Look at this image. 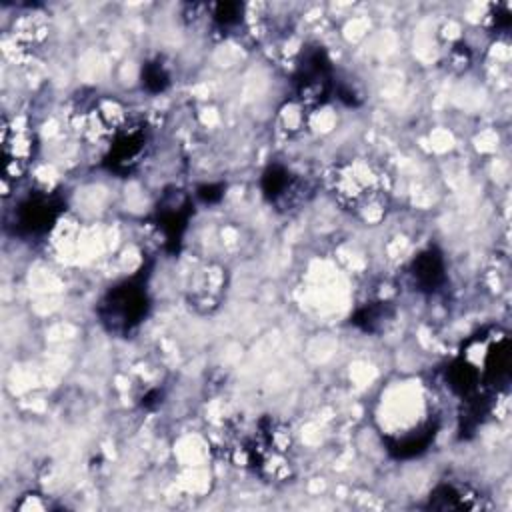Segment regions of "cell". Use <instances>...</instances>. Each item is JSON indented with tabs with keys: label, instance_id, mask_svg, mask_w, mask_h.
<instances>
[{
	"label": "cell",
	"instance_id": "obj_17",
	"mask_svg": "<svg viewBox=\"0 0 512 512\" xmlns=\"http://www.w3.org/2000/svg\"><path fill=\"white\" fill-rule=\"evenodd\" d=\"M142 88L150 94H160L170 86V70L168 66L162 62V58H154L148 60L142 66Z\"/></svg>",
	"mask_w": 512,
	"mask_h": 512
},
{
	"label": "cell",
	"instance_id": "obj_21",
	"mask_svg": "<svg viewBox=\"0 0 512 512\" xmlns=\"http://www.w3.org/2000/svg\"><path fill=\"white\" fill-rule=\"evenodd\" d=\"M224 196V184H202L196 188V198L204 204H216Z\"/></svg>",
	"mask_w": 512,
	"mask_h": 512
},
{
	"label": "cell",
	"instance_id": "obj_19",
	"mask_svg": "<svg viewBox=\"0 0 512 512\" xmlns=\"http://www.w3.org/2000/svg\"><path fill=\"white\" fill-rule=\"evenodd\" d=\"M306 116H308V112H304L294 100H290V102L280 110L282 126H284V130H288V132L300 130V126L306 122Z\"/></svg>",
	"mask_w": 512,
	"mask_h": 512
},
{
	"label": "cell",
	"instance_id": "obj_16",
	"mask_svg": "<svg viewBox=\"0 0 512 512\" xmlns=\"http://www.w3.org/2000/svg\"><path fill=\"white\" fill-rule=\"evenodd\" d=\"M204 10L208 14L210 28L224 36L236 32L246 16V6L240 2H214L204 6Z\"/></svg>",
	"mask_w": 512,
	"mask_h": 512
},
{
	"label": "cell",
	"instance_id": "obj_7",
	"mask_svg": "<svg viewBox=\"0 0 512 512\" xmlns=\"http://www.w3.org/2000/svg\"><path fill=\"white\" fill-rule=\"evenodd\" d=\"M126 122L124 108L106 98H92L72 114V128L88 142H110Z\"/></svg>",
	"mask_w": 512,
	"mask_h": 512
},
{
	"label": "cell",
	"instance_id": "obj_4",
	"mask_svg": "<svg viewBox=\"0 0 512 512\" xmlns=\"http://www.w3.org/2000/svg\"><path fill=\"white\" fill-rule=\"evenodd\" d=\"M64 208L66 202L58 192L34 190L26 194L12 210V232L20 238L46 236L60 220Z\"/></svg>",
	"mask_w": 512,
	"mask_h": 512
},
{
	"label": "cell",
	"instance_id": "obj_18",
	"mask_svg": "<svg viewBox=\"0 0 512 512\" xmlns=\"http://www.w3.org/2000/svg\"><path fill=\"white\" fill-rule=\"evenodd\" d=\"M512 24V14L508 4H492L486 14V28L490 34H508Z\"/></svg>",
	"mask_w": 512,
	"mask_h": 512
},
{
	"label": "cell",
	"instance_id": "obj_20",
	"mask_svg": "<svg viewBox=\"0 0 512 512\" xmlns=\"http://www.w3.org/2000/svg\"><path fill=\"white\" fill-rule=\"evenodd\" d=\"M448 62L454 70H466L472 62V52L470 48L464 44V42H458L450 48V56H448Z\"/></svg>",
	"mask_w": 512,
	"mask_h": 512
},
{
	"label": "cell",
	"instance_id": "obj_8",
	"mask_svg": "<svg viewBox=\"0 0 512 512\" xmlns=\"http://www.w3.org/2000/svg\"><path fill=\"white\" fill-rule=\"evenodd\" d=\"M192 212H194V206L188 192L176 186H170L162 192L154 208L152 222L162 234V242L168 252H178Z\"/></svg>",
	"mask_w": 512,
	"mask_h": 512
},
{
	"label": "cell",
	"instance_id": "obj_1",
	"mask_svg": "<svg viewBox=\"0 0 512 512\" xmlns=\"http://www.w3.org/2000/svg\"><path fill=\"white\" fill-rule=\"evenodd\" d=\"M328 188L334 200L364 222H376L388 206V176L370 160L354 158L332 166Z\"/></svg>",
	"mask_w": 512,
	"mask_h": 512
},
{
	"label": "cell",
	"instance_id": "obj_12",
	"mask_svg": "<svg viewBox=\"0 0 512 512\" xmlns=\"http://www.w3.org/2000/svg\"><path fill=\"white\" fill-rule=\"evenodd\" d=\"M438 430H440L438 418H428L420 426L408 430L406 434L386 436L384 438L386 452L396 460H412L424 454L432 446Z\"/></svg>",
	"mask_w": 512,
	"mask_h": 512
},
{
	"label": "cell",
	"instance_id": "obj_5",
	"mask_svg": "<svg viewBox=\"0 0 512 512\" xmlns=\"http://www.w3.org/2000/svg\"><path fill=\"white\" fill-rule=\"evenodd\" d=\"M150 150V128L142 120H128L108 142L104 168L116 176L132 174Z\"/></svg>",
	"mask_w": 512,
	"mask_h": 512
},
{
	"label": "cell",
	"instance_id": "obj_2",
	"mask_svg": "<svg viewBox=\"0 0 512 512\" xmlns=\"http://www.w3.org/2000/svg\"><path fill=\"white\" fill-rule=\"evenodd\" d=\"M148 268L142 266L130 278L114 284L96 304V316L102 328L114 336H130L148 316Z\"/></svg>",
	"mask_w": 512,
	"mask_h": 512
},
{
	"label": "cell",
	"instance_id": "obj_13",
	"mask_svg": "<svg viewBox=\"0 0 512 512\" xmlns=\"http://www.w3.org/2000/svg\"><path fill=\"white\" fill-rule=\"evenodd\" d=\"M428 510L452 512V510H476L480 508V496L468 484L460 482H440L436 484L426 502Z\"/></svg>",
	"mask_w": 512,
	"mask_h": 512
},
{
	"label": "cell",
	"instance_id": "obj_6",
	"mask_svg": "<svg viewBox=\"0 0 512 512\" xmlns=\"http://www.w3.org/2000/svg\"><path fill=\"white\" fill-rule=\"evenodd\" d=\"M2 160H4V182L22 178L38 150V138L34 128L24 116L2 120Z\"/></svg>",
	"mask_w": 512,
	"mask_h": 512
},
{
	"label": "cell",
	"instance_id": "obj_23",
	"mask_svg": "<svg viewBox=\"0 0 512 512\" xmlns=\"http://www.w3.org/2000/svg\"><path fill=\"white\" fill-rule=\"evenodd\" d=\"M162 398H164L162 390H160V388H152V390H148V392L142 396L140 406H142V408H146V410H154L156 406H160V404H162Z\"/></svg>",
	"mask_w": 512,
	"mask_h": 512
},
{
	"label": "cell",
	"instance_id": "obj_3",
	"mask_svg": "<svg viewBox=\"0 0 512 512\" xmlns=\"http://www.w3.org/2000/svg\"><path fill=\"white\" fill-rule=\"evenodd\" d=\"M334 84L336 74L326 50L318 44L306 46L292 74V100L310 114L330 100Z\"/></svg>",
	"mask_w": 512,
	"mask_h": 512
},
{
	"label": "cell",
	"instance_id": "obj_11",
	"mask_svg": "<svg viewBox=\"0 0 512 512\" xmlns=\"http://www.w3.org/2000/svg\"><path fill=\"white\" fill-rule=\"evenodd\" d=\"M408 278L414 286V290L422 294H434L446 284V260L444 254L436 248L430 246L422 252H418L410 266H408Z\"/></svg>",
	"mask_w": 512,
	"mask_h": 512
},
{
	"label": "cell",
	"instance_id": "obj_22",
	"mask_svg": "<svg viewBox=\"0 0 512 512\" xmlns=\"http://www.w3.org/2000/svg\"><path fill=\"white\" fill-rule=\"evenodd\" d=\"M40 498H42L40 494H26L24 500L18 504V510H26V512L28 510H48L50 504L40 500Z\"/></svg>",
	"mask_w": 512,
	"mask_h": 512
},
{
	"label": "cell",
	"instance_id": "obj_15",
	"mask_svg": "<svg viewBox=\"0 0 512 512\" xmlns=\"http://www.w3.org/2000/svg\"><path fill=\"white\" fill-rule=\"evenodd\" d=\"M396 316V306L388 300H376V302H366L356 308V312L350 316V322L366 332V334H378L386 330V326L394 320Z\"/></svg>",
	"mask_w": 512,
	"mask_h": 512
},
{
	"label": "cell",
	"instance_id": "obj_10",
	"mask_svg": "<svg viewBox=\"0 0 512 512\" xmlns=\"http://www.w3.org/2000/svg\"><path fill=\"white\" fill-rule=\"evenodd\" d=\"M226 292V270L218 264L200 266L190 278L188 302L200 314L214 312Z\"/></svg>",
	"mask_w": 512,
	"mask_h": 512
},
{
	"label": "cell",
	"instance_id": "obj_9",
	"mask_svg": "<svg viewBox=\"0 0 512 512\" xmlns=\"http://www.w3.org/2000/svg\"><path fill=\"white\" fill-rule=\"evenodd\" d=\"M260 190L262 196L276 206L278 210H290L304 202L306 182L294 174L288 166L280 162H272L260 178Z\"/></svg>",
	"mask_w": 512,
	"mask_h": 512
},
{
	"label": "cell",
	"instance_id": "obj_14",
	"mask_svg": "<svg viewBox=\"0 0 512 512\" xmlns=\"http://www.w3.org/2000/svg\"><path fill=\"white\" fill-rule=\"evenodd\" d=\"M446 384L448 388L460 398L474 396L476 392L482 390V380H480V368L478 364L466 356L460 354L448 368H446Z\"/></svg>",
	"mask_w": 512,
	"mask_h": 512
}]
</instances>
